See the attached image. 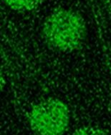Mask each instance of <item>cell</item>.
Segmentation results:
<instances>
[{
	"label": "cell",
	"instance_id": "7a4b0ae2",
	"mask_svg": "<svg viewBox=\"0 0 111 135\" xmlns=\"http://www.w3.org/2000/svg\"><path fill=\"white\" fill-rule=\"evenodd\" d=\"M70 119L68 105L57 98L44 99L35 103L27 116L29 126L36 135H64Z\"/></svg>",
	"mask_w": 111,
	"mask_h": 135
},
{
	"label": "cell",
	"instance_id": "3957f363",
	"mask_svg": "<svg viewBox=\"0 0 111 135\" xmlns=\"http://www.w3.org/2000/svg\"><path fill=\"white\" fill-rule=\"evenodd\" d=\"M4 4L16 12H30L40 5L44 0H2Z\"/></svg>",
	"mask_w": 111,
	"mask_h": 135
},
{
	"label": "cell",
	"instance_id": "277c9868",
	"mask_svg": "<svg viewBox=\"0 0 111 135\" xmlns=\"http://www.w3.org/2000/svg\"><path fill=\"white\" fill-rule=\"evenodd\" d=\"M72 135H108L102 129L94 126H83L78 128Z\"/></svg>",
	"mask_w": 111,
	"mask_h": 135
},
{
	"label": "cell",
	"instance_id": "6da1fadb",
	"mask_svg": "<svg viewBox=\"0 0 111 135\" xmlns=\"http://www.w3.org/2000/svg\"><path fill=\"white\" fill-rule=\"evenodd\" d=\"M41 35L47 46L55 51L70 53L84 46L87 27L84 18L71 9H55L42 23Z\"/></svg>",
	"mask_w": 111,
	"mask_h": 135
}]
</instances>
